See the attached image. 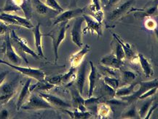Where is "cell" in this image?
<instances>
[{
	"label": "cell",
	"mask_w": 158,
	"mask_h": 119,
	"mask_svg": "<svg viewBox=\"0 0 158 119\" xmlns=\"http://www.w3.org/2000/svg\"><path fill=\"white\" fill-rule=\"evenodd\" d=\"M29 1H31V0H29Z\"/></svg>",
	"instance_id": "48"
},
{
	"label": "cell",
	"mask_w": 158,
	"mask_h": 119,
	"mask_svg": "<svg viewBox=\"0 0 158 119\" xmlns=\"http://www.w3.org/2000/svg\"><path fill=\"white\" fill-rule=\"evenodd\" d=\"M122 80L125 83H131L136 78V74L133 72L128 71V70H120Z\"/></svg>",
	"instance_id": "31"
},
{
	"label": "cell",
	"mask_w": 158,
	"mask_h": 119,
	"mask_svg": "<svg viewBox=\"0 0 158 119\" xmlns=\"http://www.w3.org/2000/svg\"><path fill=\"white\" fill-rule=\"evenodd\" d=\"M84 21H85L82 15L77 17L74 23V26H73L72 32H71L72 42L79 48H82L83 46L82 25Z\"/></svg>",
	"instance_id": "10"
},
{
	"label": "cell",
	"mask_w": 158,
	"mask_h": 119,
	"mask_svg": "<svg viewBox=\"0 0 158 119\" xmlns=\"http://www.w3.org/2000/svg\"><path fill=\"white\" fill-rule=\"evenodd\" d=\"M157 108V103H155V104H152L151 107L149 109V110H148L147 113V115H146L144 118L148 119V118H150L151 115L153 113V112L155 111V110H156V108Z\"/></svg>",
	"instance_id": "42"
},
{
	"label": "cell",
	"mask_w": 158,
	"mask_h": 119,
	"mask_svg": "<svg viewBox=\"0 0 158 119\" xmlns=\"http://www.w3.org/2000/svg\"><path fill=\"white\" fill-rule=\"evenodd\" d=\"M101 91H102L103 93L102 96H101L103 99L106 98L109 100V99L114 98L116 90L113 89L112 88H111L108 85L104 83V81H102V83H101Z\"/></svg>",
	"instance_id": "28"
},
{
	"label": "cell",
	"mask_w": 158,
	"mask_h": 119,
	"mask_svg": "<svg viewBox=\"0 0 158 119\" xmlns=\"http://www.w3.org/2000/svg\"><path fill=\"white\" fill-rule=\"evenodd\" d=\"M115 56L119 60H124L125 58L124 50H123L122 46L116 40V45H115Z\"/></svg>",
	"instance_id": "36"
},
{
	"label": "cell",
	"mask_w": 158,
	"mask_h": 119,
	"mask_svg": "<svg viewBox=\"0 0 158 119\" xmlns=\"http://www.w3.org/2000/svg\"><path fill=\"white\" fill-rule=\"evenodd\" d=\"M8 73H9V71H4L0 73V85L2 84V83L4 82Z\"/></svg>",
	"instance_id": "44"
},
{
	"label": "cell",
	"mask_w": 158,
	"mask_h": 119,
	"mask_svg": "<svg viewBox=\"0 0 158 119\" xmlns=\"http://www.w3.org/2000/svg\"><path fill=\"white\" fill-rule=\"evenodd\" d=\"M96 110L97 114L98 116H100V118H106L109 115L111 109L108 104L103 102V103L99 104L98 106H96Z\"/></svg>",
	"instance_id": "29"
},
{
	"label": "cell",
	"mask_w": 158,
	"mask_h": 119,
	"mask_svg": "<svg viewBox=\"0 0 158 119\" xmlns=\"http://www.w3.org/2000/svg\"><path fill=\"white\" fill-rule=\"evenodd\" d=\"M92 3L89 6V11H90V15L93 16L95 19L101 23L104 19V13L102 11L100 0H91Z\"/></svg>",
	"instance_id": "14"
},
{
	"label": "cell",
	"mask_w": 158,
	"mask_h": 119,
	"mask_svg": "<svg viewBox=\"0 0 158 119\" xmlns=\"http://www.w3.org/2000/svg\"><path fill=\"white\" fill-rule=\"evenodd\" d=\"M32 32H33L34 36V42H35V47L36 49V52H37L38 56L40 57L45 58L44 56L43 49H42V37H43V35L40 32V23H39L36 27H34L32 28Z\"/></svg>",
	"instance_id": "16"
},
{
	"label": "cell",
	"mask_w": 158,
	"mask_h": 119,
	"mask_svg": "<svg viewBox=\"0 0 158 119\" xmlns=\"http://www.w3.org/2000/svg\"><path fill=\"white\" fill-rule=\"evenodd\" d=\"M86 13V7L84 8H74L70 9L69 11H66L60 13L59 15L56 17L52 25L56 26L57 24L62 23V22H69L71 19L78 17L80 15H82L83 14Z\"/></svg>",
	"instance_id": "7"
},
{
	"label": "cell",
	"mask_w": 158,
	"mask_h": 119,
	"mask_svg": "<svg viewBox=\"0 0 158 119\" xmlns=\"http://www.w3.org/2000/svg\"><path fill=\"white\" fill-rule=\"evenodd\" d=\"M137 58H139L141 66V68H142V70L146 77L149 78L151 77V76H152L154 74V72H153L152 67L150 62H149V60H148L147 58H146L141 53L138 54Z\"/></svg>",
	"instance_id": "22"
},
{
	"label": "cell",
	"mask_w": 158,
	"mask_h": 119,
	"mask_svg": "<svg viewBox=\"0 0 158 119\" xmlns=\"http://www.w3.org/2000/svg\"><path fill=\"white\" fill-rule=\"evenodd\" d=\"M113 37L115 38V40H117V42L120 44L121 46H122L123 50H124L125 53V56L127 59L128 60H133L134 58H137V56L135 55V53L133 52V50H132L131 46H130L127 43H125L122 40L119 38L118 36H117L116 34H112Z\"/></svg>",
	"instance_id": "23"
},
{
	"label": "cell",
	"mask_w": 158,
	"mask_h": 119,
	"mask_svg": "<svg viewBox=\"0 0 158 119\" xmlns=\"http://www.w3.org/2000/svg\"><path fill=\"white\" fill-rule=\"evenodd\" d=\"M101 99H103L102 96H99V97H88L87 100H85L84 101V104L85 106H89V105H94V104H98L100 103V100Z\"/></svg>",
	"instance_id": "39"
},
{
	"label": "cell",
	"mask_w": 158,
	"mask_h": 119,
	"mask_svg": "<svg viewBox=\"0 0 158 119\" xmlns=\"http://www.w3.org/2000/svg\"><path fill=\"white\" fill-rule=\"evenodd\" d=\"M90 46H89L88 45H85L82 47V49L80 51H78L77 53H74V55L72 56V57L70 58L71 66L75 68L78 67L79 65L82 63L84 56L90 51Z\"/></svg>",
	"instance_id": "17"
},
{
	"label": "cell",
	"mask_w": 158,
	"mask_h": 119,
	"mask_svg": "<svg viewBox=\"0 0 158 119\" xmlns=\"http://www.w3.org/2000/svg\"><path fill=\"white\" fill-rule=\"evenodd\" d=\"M21 109L24 110H49L53 109V108L42 96L31 94L25 103L21 106Z\"/></svg>",
	"instance_id": "4"
},
{
	"label": "cell",
	"mask_w": 158,
	"mask_h": 119,
	"mask_svg": "<svg viewBox=\"0 0 158 119\" xmlns=\"http://www.w3.org/2000/svg\"><path fill=\"white\" fill-rule=\"evenodd\" d=\"M0 13H2V8H0Z\"/></svg>",
	"instance_id": "47"
},
{
	"label": "cell",
	"mask_w": 158,
	"mask_h": 119,
	"mask_svg": "<svg viewBox=\"0 0 158 119\" xmlns=\"http://www.w3.org/2000/svg\"><path fill=\"white\" fill-rule=\"evenodd\" d=\"M139 114L137 113L136 108L135 105H133L128 110L122 115L123 118H137Z\"/></svg>",
	"instance_id": "35"
},
{
	"label": "cell",
	"mask_w": 158,
	"mask_h": 119,
	"mask_svg": "<svg viewBox=\"0 0 158 119\" xmlns=\"http://www.w3.org/2000/svg\"><path fill=\"white\" fill-rule=\"evenodd\" d=\"M31 83V78H30L29 79L27 80V81L26 82V83L24 84L23 87L22 88L21 91V93H20V95L18 96V101H17V104H16V107H17V110H19L21 109V106L25 103L26 100H28V98L29 97L30 94H31V91L29 90L30 85Z\"/></svg>",
	"instance_id": "18"
},
{
	"label": "cell",
	"mask_w": 158,
	"mask_h": 119,
	"mask_svg": "<svg viewBox=\"0 0 158 119\" xmlns=\"http://www.w3.org/2000/svg\"><path fill=\"white\" fill-rule=\"evenodd\" d=\"M157 6L155 5L154 6V7H152L149 8V9L147 10L146 11H143V13L140 12L139 13H135V16H137L138 18H144L146 16L152 15V14H154L156 11H157Z\"/></svg>",
	"instance_id": "38"
},
{
	"label": "cell",
	"mask_w": 158,
	"mask_h": 119,
	"mask_svg": "<svg viewBox=\"0 0 158 119\" xmlns=\"http://www.w3.org/2000/svg\"><path fill=\"white\" fill-rule=\"evenodd\" d=\"M157 86L152 88H150V89H149L146 92L143 93L142 95H141L140 96H139V100H144V99L150 97V96L154 95V94L157 92Z\"/></svg>",
	"instance_id": "40"
},
{
	"label": "cell",
	"mask_w": 158,
	"mask_h": 119,
	"mask_svg": "<svg viewBox=\"0 0 158 119\" xmlns=\"http://www.w3.org/2000/svg\"><path fill=\"white\" fill-rule=\"evenodd\" d=\"M157 79L151 80V81L148 82H140L139 83V88L136 91H134L131 95L127 96H123V97H120L121 100H124L125 102H127V104L133 103L135 101H136L139 96L142 95L143 93L147 91L150 88L153 87H156L157 86Z\"/></svg>",
	"instance_id": "6"
},
{
	"label": "cell",
	"mask_w": 158,
	"mask_h": 119,
	"mask_svg": "<svg viewBox=\"0 0 158 119\" xmlns=\"http://www.w3.org/2000/svg\"><path fill=\"white\" fill-rule=\"evenodd\" d=\"M103 81H104V83H106L109 86H110L111 88H112L113 89L117 90L119 88V81L116 78L110 77V76H104Z\"/></svg>",
	"instance_id": "32"
},
{
	"label": "cell",
	"mask_w": 158,
	"mask_h": 119,
	"mask_svg": "<svg viewBox=\"0 0 158 119\" xmlns=\"http://www.w3.org/2000/svg\"><path fill=\"white\" fill-rule=\"evenodd\" d=\"M90 72L89 74L88 80H89V89H88V97L93 96L94 91L96 88V82L98 78V74L97 72L96 67L94 66L92 62H90Z\"/></svg>",
	"instance_id": "19"
},
{
	"label": "cell",
	"mask_w": 158,
	"mask_h": 119,
	"mask_svg": "<svg viewBox=\"0 0 158 119\" xmlns=\"http://www.w3.org/2000/svg\"><path fill=\"white\" fill-rule=\"evenodd\" d=\"M71 94L72 96V108L77 110H80V111H87L86 107L84 104L85 99H83L82 94L79 92V91L77 87H74L71 88Z\"/></svg>",
	"instance_id": "13"
},
{
	"label": "cell",
	"mask_w": 158,
	"mask_h": 119,
	"mask_svg": "<svg viewBox=\"0 0 158 119\" xmlns=\"http://www.w3.org/2000/svg\"><path fill=\"white\" fill-rule=\"evenodd\" d=\"M31 5L34 6L36 13L40 14V15H46V14L49 13L50 12L54 11L40 0H31Z\"/></svg>",
	"instance_id": "25"
},
{
	"label": "cell",
	"mask_w": 158,
	"mask_h": 119,
	"mask_svg": "<svg viewBox=\"0 0 158 119\" xmlns=\"http://www.w3.org/2000/svg\"><path fill=\"white\" fill-rule=\"evenodd\" d=\"M45 5L52 11L58 12V13H62L64 11V10L59 5L57 0H45Z\"/></svg>",
	"instance_id": "34"
},
{
	"label": "cell",
	"mask_w": 158,
	"mask_h": 119,
	"mask_svg": "<svg viewBox=\"0 0 158 119\" xmlns=\"http://www.w3.org/2000/svg\"><path fill=\"white\" fill-rule=\"evenodd\" d=\"M0 64H5L10 67L13 68V70L16 71L21 72L23 75L27 76L33 79H35L37 81H44L45 80V73L40 69H34V68L31 67H24V66H20L15 64L9 63V62L5 61L0 58Z\"/></svg>",
	"instance_id": "3"
},
{
	"label": "cell",
	"mask_w": 158,
	"mask_h": 119,
	"mask_svg": "<svg viewBox=\"0 0 158 119\" xmlns=\"http://www.w3.org/2000/svg\"><path fill=\"white\" fill-rule=\"evenodd\" d=\"M9 118V112L6 109L0 111V119H6Z\"/></svg>",
	"instance_id": "43"
},
{
	"label": "cell",
	"mask_w": 158,
	"mask_h": 119,
	"mask_svg": "<svg viewBox=\"0 0 158 119\" xmlns=\"http://www.w3.org/2000/svg\"><path fill=\"white\" fill-rule=\"evenodd\" d=\"M45 80L50 84L54 85H59L62 83V74H58V75L50 76V77H46Z\"/></svg>",
	"instance_id": "37"
},
{
	"label": "cell",
	"mask_w": 158,
	"mask_h": 119,
	"mask_svg": "<svg viewBox=\"0 0 158 119\" xmlns=\"http://www.w3.org/2000/svg\"><path fill=\"white\" fill-rule=\"evenodd\" d=\"M40 96H42V98H44L48 103L50 104L53 108H58V109H64V108H72V104L67 103V102H65L64 100H63L62 99L58 96L52 95L50 94H46V93H42L40 92L39 94Z\"/></svg>",
	"instance_id": "11"
},
{
	"label": "cell",
	"mask_w": 158,
	"mask_h": 119,
	"mask_svg": "<svg viewBox=\"0 0 158 119\" xmlns=\"http://www.w3.org/2000/svg\"><path fill=\"white\" fill-rule=\"evenodd\" d=\"M20 11H21V8H20L19 6L14 2L13 0H6L5 6L2 8V12L8 13H11V12L17 13V12H19Z\"/></svg>",
	"instance_id": "30"
},
{
	"label": "cell",
	"mask_w": 158,
	"mask_h": 119,
	"mask_svg": "<svg viewBox=\"0 0 158 119\" xmlns=\"http://www.w3.org/2000/svg\"><path fill=\"white\" fill-rule=\"evenodd\" d=\"M18 86V80L15 79L13 81L7 83L0 85V95H13L15 93V88Z\"/></svg>",
	"instance_id": "21"
},
{
	"label": "cell",
	"mask_w": 158,
	"mask_h": 119,
	"mask_svg": "<svg viewBox=\"0 0 158 119\" xmlns=\"http://www.w3.org/2000/svg\"><path fill=\"white\" fill-rule=\"evenodd\" d=\"M54 85L50 84L47 80L44 81H38L36 84L30 85L29 90L31 92L35 91H49L54 87Z\"/></svg>",
	"instance_id": "27"
},
{
	"label": "cell",
	"mask_w": 158,
	"mask_h": 119,
	"mask_svg": "<svg viewBox=\"0 0 158 119\" xmlns=\"http://www.w3.org/2000/svg\"><path fill=\"white\" fill-rule=\"evenodd\" d=\"M135 0H127L125 2L123 3L122 5H119L118 7L114 8L110 13L107 15L106 20L109 23H113L119 18L125 15V13L128 11V10L132 7L133 3L135 2Z\"/></svg>",
	"instance_id": "9"
},
{
	"label": "cell",
	"mask_w": 158,
	"mask_h": 119,
	"mask_svg": "<svg viewBox=\"0 0 158 119\" xmlns=\"http://www.w3.org/2000/svg\"><path fill=\"white\" fill-rule=\"evenodd\" d=\"M68 22H62L60 23L59 26L52 30V31L50 32L49 33L43 35V37H50L52 39V48H53L54 55H55V63H56L58 59V48L60 43L64 40L65 37H66V32L67 28H69Z\"/></svg>",
	"instance_id": "2"
},
{
	"label": "cell",
	"mask_w": 158,
	"mask_h": 119,
	"mask_svg": "<svg viewBox=\"0 0 158 119\" xmlns=\"http://www.w3.org/2000/svg\"><path fill=\"white\" fill-rule=\"evenodd\" d=\"M2 53L5 54L6 58L11 62L12 64H19L21 62V58L18 55L15 50H14L11 44L10 37V32L6 34L5 37H4V42L2 45Z\"/></svg>",
	"instance_id": "5"
},
{
	"label": "cell",
	"mask_w": 158,
	"mask_h": 119,
	"mask_svg": "<svg viewBox=\"0 0 158 119\" xmlns=\"http://www.w3.org/2000/svg\"><path fill=\"white\" fill-rule=\"evenodd\" d=\"M60 110L64 113H66L68 114L71 118L74 119H88L91 118V116H92V114H91L90 112H88V110H87V111L82 112L75 109V110L70 111V110H67V108L60 109Z\"/></svg>",
	"instance_id": "24"
},
{
	"label": "cell",
	"mask_w": 158,
	"mask_h": 119,
	"mask_svg": "<svg viewBox=\"0 0 158 119\" xmlns=\"http://www.w3.org/2000/svg\"><path fill=\"white\" fill-rule=\"evenodd\" d=\"M84 21L86 22L87 26L84 29L82 30V34H86L88 32H91L93 34L94 32L98 35V37H100L102 36V24L98 22L96 19H95L93 16L89 14L85 13L82 15Z\"/></svg>",
	"instance_id": "8"
},
{
	"label": "cell",
	"mask_w": 158,
	"mask_h": 119,
	"mask_svg": "<svg viewBox=\"0 0 158 119\" xmlns=\"http://www.w3.org/2000/svg\"><path fill=\"white\" fill-rule=\"evenodd\" d=\"M10 37L11 44L13 45L14 50H15V52L20 57L23 58L26 64H29L27 58H26V54H29V55L32 56L36 59L40 58L38 54L28 46L27 42L26 41V40L18 37L17 34L15 33V30L11 29L10 31Z\"/></svg>",
	"instance_id": "1"
},
{
	"label": "cell",
	"mask_w": 158,
	"mask_h": 119,
	"mask_svg": "<svg viewBox=\"0 0 158 119\" xmlns=\"http://www.w3.org/2000/svg\"><path fill=\"white\" fill-rule=\"evenodd\" d=\"M154 100H149L147 101H146V102L143 103V104L142 106L141 107L140 109L139 110V118H144L146 115H147L148 110H149V108H150L152 104V102H153Z\"/></svg>",
	"instance_id": "33"
},
{
	"label": "cell",
	"mask_w": 158,
	"mask_h": 119,
	"mask_svg": "<svg viewBox=\"0 0 158 119\" xmlns=\"http://www.w3.org/2000/svg\"><path fill=\"white\" fill-rule=\"evenodd\" d=\"M86 72H87V62L82 61V63L80 64V68L77 72V74L76 75V86L79 92L81 94H83L84 91L85 83L86 80Z\"/></svg>",
	"instance_id": "12"
},
{
	"label": "cell",
	"mask_w": 158,
	"mask_h": 119,
	"mask_svg": "<svg viewBox=\"0 0 158 119\" xmlns=\"http://www.w3.org/2000/svg\"><path fill=\"white\" fill-rule=\"evenodd\" d=\"M16 5H18L23 12L26 19L30 20L32 17V5L31 1L29 0H13Z\"/></svg>",
	"instance_id": "20"
},
{
	"label": "cell",
	"mask_w": 158,
	"mask_h": 119,
	"mask_svg": "<svg viewBox=\"0 0 158 119\" xmlns=\"http://www.w3.org/2000/svg\"><path fill=\"white\" fill-rule=\"evenodd\" d=\"M101 64L104 66H109V67L120 70V68L124 64V62L123 60L118 59L114 54H110V55H107L101 58Z\"/></svg>",
	"instance_id": "15"
},
{
	"label": "cell",
	"mask_w": 158,
	"mask_h": 119,
	"mask_svg": "<svg viewBox=\"0 0 158 119\" xmlns=\"http://www.w3.org/2000/svg\"><path fill=\"white\" fill-rule=\"evenodd\" d=\"M10 30V28L9 26H7V24L0 21V37H5L6 34L9 32Z\"/></svg>",
	"instance_id": "41"
},
{
	"label": "cell",
	"mask_w": 158,
	"mask_h": 119,
	"mask_svg": "<svg viewBox=\"0 0 158 119\" xmlns=\"http://www.w3.org/2000/svg\"><path fill=\"white\" fill-rule=\"evenodd\" d=\"M138 85V83L130 84L127 87H120L118 88L115 91V96H119V97H123V96H127L132 94L135 91V88Z\"/></svg>",
	"instance_id": "26"
},
{
	"label": "cell",
	"mask_w": 158,
	"mask_h": 119,
	"mask_svg": "<svg viewBox=\"0 0 158 119\" xmlns=\"http://www.w3.org/2000/svg\"><path fill=\"white\" fill-rule=\"evenodd\" d=\"M101 1V5H102V7H106L107 4H108V0H100Z\"/></svg>",
	"instance_id": "46"
},
{
	"label": "cell",
	"mask_w": 158,
	"mask_h": 119,
	"mask_svg": "<svg viewBox=\"0 0 158 119\" xmlns=\"http://www.w3.org/2000/svg\"><path fill=\"white\" fill-rule=\"evenodd\" d=\"M118 2H119V0H108V4H107L106 7H111V6L117 4Z\"/></svg>",
	"instance_id": "45"
}]
</instances>
